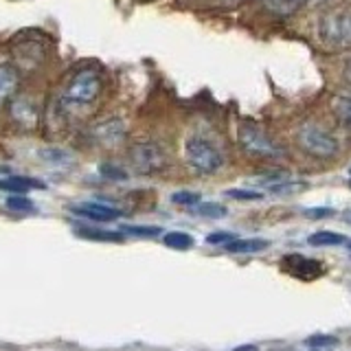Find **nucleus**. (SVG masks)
<instances>
[{"mask_svg": "<svg viewBox=\"0 0 351 351\" xmlns=\"http://www.w3.org/2000/svg\"><path fill=\"white\" fill-rule=\"evenodd\" d=\"M296 143L305 154H310L314 158H334L340 152L338 138L316 121H305V123L299 125Z\"/></svg>", "mask_w": 351, "mask_h": 351, "instance_id": "nucleus-1", "label": "nucleus"}, {"mask_svg": "<svg viewBox=\"0 0 351 351\" xmlns=\"http://www.w3.org/2000/svg\"><path fill=\"white\" fill-rule=\"evenodd\" d=\"M101 75L93 69H86V71H80L77 73L69 88H66L64 93V99L62 104L66 110H82V108H88L97 101L99 93H101Z\"/></svg>", "mask_w": 351, "mask_h": 351, "instance_id": "nucleus-2", "label": "nucleus"}, {"mask_svg": "<svg viewBox=\"0 0 351 351\" xmlns=\"http://www.w3.org/2000/svg\"><path fill=\"white\" fill-rule=\"evenodd\" d=\"M318 38L327 49H351V9L323 14L318 20Z\"/></svg>", "mask_w": 351, "mask_h": 351, "instance_id": "nucleus-3", "label": "nucleus"}, {"mask_svg": "<svg viewBox=\"0 0 351 351\" xmlns=\"http://www.w3.org/2000/svg\"><path fill=\"white\" fill-rule=\"evenodd\" d=\"M184 158L193 171L204 173V176L217 173L224 165L219 149L211 141H206L202 136H189L184 141Z\"/></svg>", "mask_w": 351, "mask_h": 351, "instance_id": "nucleus-4", "label": "nucleus"}, {"mask_svg": "<svg viewBox=\"0 0 351 351\" xmlns=\"http://www.w3.org/2000/svg\"><path fill=\"white\" fill-rule=\"evenodd\" d=\"M237 138L239 145L244 147V152L252 158H266V160H274L283 156V149L274 143L266 132H263L259 125L250 123V121H244L237 128Z\"/></svg>", "mask_w": 351, "mask_h": 351, "instance_id": "nucleus-5", "label": "nucleus"}, {"mask_svg": "<svg viewBox=\"0 0 351 351\" xmlns=\"http://www.w3.org/2000/svg\"><path fill=\"white\" fill-rule=\"evenodd\" d=\"M130 160L138 173H158L167 167V154L158 143H136L130 152Z\"/></svg>", "mask_w": 351, "mask_h": 351, "instance_id": "nucleus-6", "label": "nucleus"}, {"mask_svg": "<svg viewBox=\"0 0 351 351\" xmlns=\"http://www.w3.org/2000/svg\"><path fill=\"white\" fill-rule=\"evenodd\" d=\"M257 182L263 186V189L270 191V193H274V195L301 193V191H305V189H307V186H310L305 180H292V178H288V176H285V173H281V171L263 176V178H259Z\"/></svg>", "mask_w": 351, "mask_h": 351, "instance_id": "nucleus-7", "label": "nucleus"}, {"mask_svg": "<svg viewBox=\"0 0 351 351\" xmlns=\"http://www.w3.org/2000/svg\"><path fill=\"white\" fill-rule=\"evenodd\" d=\"M283 266L288 268L290 274L294 277H299L303 281H310V279H316L323 274V266L314 259H307L303 255H285L283 257Z\"/></svg>", "mask_w": 351, "mask_h": 351, "instance_id": "nucleus-8", "label": "nucleus"}, {"mask_svg": "<svg viewBox=\"0 0 351 351\" xmlns=\"http://www.w3.org/2000/svg\"><path fill=\"white\" fill-rule=\"evenodd\" d=\"M73 213L82 215L86 219H93V222H112V219L121 217V211L110 204L104 202H84L73 206Z\"/></svg>", "mask_w": 351, "mask_h": 351, "instance_id": "nucleus-9", "label": "nucleus"}, {"mask_svg": "<svg viewBox=\"0 0 351 351\" xmlns=\"http://www.w3.org/2000/svg\"><path fill=\"white\" fill-rule=\"evenodd\" d=\"M93 136L97 141H101L104 145H117V143H121L125 136V125L121 119H110L93 130Z\"/></svg>", "mask_w": 351, "mask_h": 351, "instance_id": "nucleus-10", "label": "nucleus"}, {"mask_svg": "<svg viewBox=\"0 0 351 351\" xmlns=\"http://www.w3.org/2000/svg\"><path fill=\"white\" fill-rule=\"evenodd\" d=\"M31 189H47L42 180L29 178V176H9V178H0V191L7 193H27Z\"/></svg>", "mask_w": 351, "mask_h": 351, "instance_id": "nucleus-11", "label": "nucleus"}, {"mask_svg": "<svg viewBox=\"0 0 351 351\" xmlns=\"http://www.w3.org/2000/svg\"><path fill=\"white\" fill-rule=\"evenodd\" d=\"M11 117H14L22 128H33L38 123V110L31 104L29 97H20L11 104Z\"/></svg>", "mask_w": 351, "mask_h": 351, "instance_id": "nucleus-12", "label": "nucleus"}, {"mask_svg": "<svg viewBox=\"0 0 351 351\" xmlns=\"http://www.w3.org/2000/svg\"><path fill=\"white\" fill-rule=\"evenodd\" d=\"M18 90V73L11 66H0V106L9 101Z\"/></svg>", "mask_w": 351, "mask_h": 351, "instance_id": "nucleus-13", "label": "nucleus"}, {"mask_svg": "<svg viewBox=\"0 0 351 351\" xmlns=\"http://www.w3.org/2000/svg\"><path fill=\"white\" fill-rule=\"evenodd\" d=\"M332 110L336 119L340 121V123H345L351 128V88H347V90L338 93L334 99H332Z\"/></svg>", "mask_w": 351, "mask_h": 351, "instance_id": "nucleus-14", "label": "nucleus"}, {"mask_svg": "<svg viewBox=\"0 0 351 351\" xmlns=\"http://www.w3.org/2000/svg\"><path fill=\"white\" fill-rule=\"evenodd\" d=\"M261 3L274 16H292L294 11H299L310 0H261Z\"/></svg>", "mask_w": 351, "mask_h": 351, "instance_id": "nucleus-15", "label": "nucleus"}, {"mask_svg": "<svg viewBox=\"0 0 351 351\" xmlns=\"http://www.w3.org/2000/svg\"><path fill=\"white\" fill-rule=\"evenodd\" d=\"M270 246V241L268 239H257V237H252V239H233V241H228V244H224V248L228 252H261V250H266Z\"/></svg>", "mask_w": 351, "mask_h": 351, "instance_id": "nucleus-16", "label": "nucleus"}, {"mask_svg": "<svg viewBox=\"0 0 351 351\" xmlns=\"http://www.w3.org/2000/svg\"><path fill=\"white\" fill-rule=\"evenodd\" d=\"M77 235L84 237V239H95V241H123V233H117V230L88 228V226L77 228Z\"/></svg>", "mask_w": 351, "mask_h": 351, "instance_id": "nucleus-17", "label": "nucleus"}, {"mask_svg": "<svg viewBox=\"0 0 351 351\" xmlns=\"http://www.w3.org/2000/svg\"><path fill=\"white\" fill-rule=\"evenodd\" d=\"M307 241H310V246L323 248V246H340V244H345L347 237L340 235V233H332V230H318V233H312Z\"/></svg>", "mask_w": 351, "mask_h": 351, "instance_id": "nucleus-18", "label": "nucleus"}, {"mask_svg": "<svg viewBox=\"0 0 351 351\" xmlns=\"http://www.w3.org/2000/svg\"><path fill=\"white\" fill-rule=\"evenodd\" d=\"M165 246H169L173 250H189L193 246V237L189 233H180V230H171L162 237Z\"/></svg>", "mask_w": 351, "mask_h": 351, "instance_id": "nucleus-19", "label": "nucleus"}, {"mask_svg": "<svg viewBox=\"0 0 351 351\" xmlns=\"http://www.w3.org/2000/svg\"><path fill=\"white\" fill-rule=\"evenodd\" d=\"M195 213H197V215H202V217L219 219V217H224L228 211H226V206L217 204V202H197V204H195Z\"/></svg>", "mask_w": 351, "mask_h": 351, "instance_id": "nucleus-20", "label": "nucleus"}, {"mask_svg": "<svg viewBox=\"0 0 351 351\" xmlns=\"http://www.w3.org/2000/svg\"><path fill=\"white\" fill-rule=\"evenodd\" d=\"M7 206L11 208V211H20V213H27V211H33V208H36L25 193H14L7 200Z\"/></svg>", "mask_w": 351, "mask_h": 351, "instance_id": "nucleus-21", "label": "nucleus"}, {"mask_svg": "<svg viewBox=\"0 0 351 351\" xmlns=\"http://www.w3.org/2000/svg\"><path fill=\"white\" fill-rule=\"evenodd\" d=\"M125 235H134V237H156L160 235L158 226H123Z\"/></svg>", "mask_w": 351, "mask_h": 351, "instance_id": "nucleus-22", "label": "nucleus"}, {"mask_svg": "<svg viewBox=\"0 0 351 351\" xmlns=\"http://www.w3.org/2000/svg\"><path fill=\"white\" fill-rule=\"evenodd\" d=\"M171 202L173 204H182V206H195L200 202V193L195 191H178L171 195Z\"/></svg>", "mask_w": 351, "mask_h": 351, "instance_id": "nucleus-23", "label": "nucleus"}, {"mask_svg": "<svg viewBox=\"0 0 351 351\" xmlns=\"http://www.w3.org/2000/svg\"><path fill=\"white\" fill-rule=\"evenodd\" d=\"M226 195L233 197V200H261L263 197V193L257 189H228Z\"/></svg>", "mask_w": 351, "mask_h": 351, "instance_id": "nucleus-24", "label": "nucleus"}, {"mask_svg": "<svg viewBox=\"0 0 351 351\" xmlns=\"http://www.w3.org/2000/svg\"><path fill=\"white\" fill-rule=\"evenodd\" d=\"M305 345H310V347H314V349H318V347H334V345H338V338H334V336H327V334H316V336H310L305 340Z\"/></svg>", "mask_w": 351, "mask_h": 351, "instance_id": "nucleus-25", "label": "nucleus"}, {"mask_svg": "<svg viewBox=\"0 0 351 351\" xmlns=\"http://www.w3.org/2000/svg\"><path fill=\"white\" fill-rule=\"evenodd\" d=\"M101 173L106 176V178H112V180H125L128 178V171L114 167V165H104Z\"/></svg>", "mask_w": 351, "mask_h": 351, "instance_id": "nucleus-26", "label": "nucleus"}, {"mask_svg": "<svg viewBox=\"0 0 351 351\" xmlns=\"http://www.w3.org/2000/svg\"><path fill=\"white\" fill-rule=\"evenodd\" d=\"M233 239H237V237H235L233 233H224V230H222V233H211V235L206 237L208 244H215V246H217V244H222V246H224V244H228V241H233Z\"/></svg>", "mask_w": 351, "mask_h": 351, "instance_id": "nucleus-27", "label": "nucleus"}, {"mask_svg": "<svg viewBox=\"0 0 351 351\" xmlns=\"http://www.w3.org/2000/svg\"><path fill=\"white\" fill-rule=\"evenodd\" d=\"M305 215H307V217H312V219H321V217H329V215H334V208H329V206H321V208H307Z\"/></svg>", "mask_w": 351, "mask_h": 351, "instance_id": "nucleus-28", "label": "nucleus"}, {"mask_svg": "<svg viewBox=\"0 0 351 351\" xmlns=\"http://www.w3.org/2000/svg\"><path fill=\"white\" fill-rule=\"evenodd\" d=\"M343 75H345V80H347V84H349V88H351V60L347 62V66H345Z\"/></svg>", "mask_w": 351, "mask_h": 351, "instance_id": "nucleus-29", "label": "nucleus"}, {"mask_svg": "<svg viewBox=\"0 0 351 351\" xmlns=\"http://www.w3.org/2000/svg\"><path fill=\"white\" fill-rule=\"evenodd\" d=\"M235 351H257V347L255 345H244V347H237Z\"/></svg>", "mask_w": 351, "mask_h": 351, "instance_id": "nucleus-30", "label": "nucleus"}, {"mask_svg": "<svg viewBox=\"0 0 351 351\" xmlns=\"http://www.w3.org/2000/svg\"><path fill=\"white\" fill-rule=\"evenodd\" d=\"M224 5H239V3H246V0H222Z\"/></svg>", "mask_w": 351, "mask_h": 351, "instance_id": "nucleus-31", "label": "nucleus"}, {"mask_svg": "<svg viewBox=\"0 0 351 351\" xmlns=\"http://www.w3.org/2000/svg\"><path fill=\"white\" fill-rule=\"evenodd\" d=\"M345 219H347V222L351 224V211H347V215H345Z\"/></svg>", "mask_w": 351, "mask_h": 351, "instance_id": "nucleus-32", "label": "nucleus"}, {"mask_svg": "<svg viewBox=\"0 0 351 351\" xmlns=\"http://www.w3.org/2000/svg\"><path fill=\"white\" fill-rule=\"evenodd\" d=\"M345 244H347V248L351 250V239H347V241H345Z\"/></svg>", "mask_w": 351, "mask_h": 351, "instance_id": "nucleus-33", "label": "nucleus"}, {"mask_svg": "<svg viewBox=\"0 0 351 351\" xmlns=\"http://www.w3.org/2000/svg\"><path fill=\"white\" fill-rule=\"evenodd\" d=\"M349 184H351V182H349Z\"/></svg>", "mask_w": 351, "mask_h": 351, "instance_id": "nucleus-34", "label": "nucleus"}]
</instances>
